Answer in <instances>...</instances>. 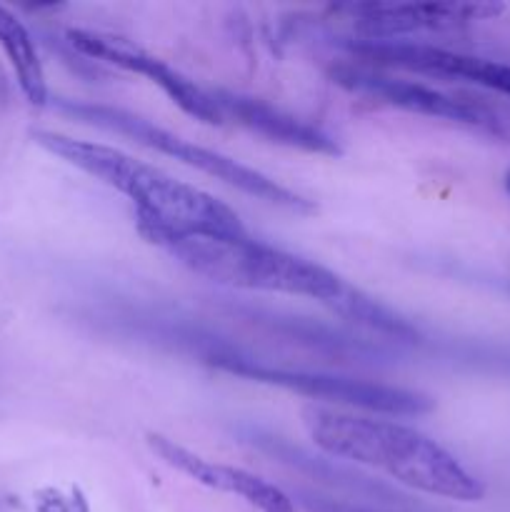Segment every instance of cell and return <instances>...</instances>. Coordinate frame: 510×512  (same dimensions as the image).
I'll return each instance as SVG.
<instances>
[{"label":"cell","instance_id":"9a60e30c","mask_svg":"<svg viewBox=\"0 0 510 512\" xmlns=\"http://www.w3.org/2000/svg\"><path fill=\"white\" fill-rule=\"evenodd\" d=\"M503 183H505V190H508V195H510V170H508V173H505Z\"/></svg>","mask_w":510,"mask_h":512},{"label":"cell","instance_id":"52a82bcc","mask_svg":"<svg viewBox=\"0 0 510 512\" xmlns=\"http://www.w3.org/2000/svg\"><path fill=\"white\" fill-rule=\"evenodd\" d=\"M333 78L335 83L353 90V93L380 100V103L393 105V108L408 110V113L453 120V123L473 125V128L498 130V118L485 105L475 103V100L458 98V95L443 93V90L430 88L425 83L393 78V75L378 73V70L353 63L338 65L333 70Z\"/></svg>","mask_w":510,"mask_h":512},{"label":"cell","instance_id":"5b68a950","mask_svg":"<svg viewBox=\"0 0 510 512\" xmlns=\"http://www.w3.org/2000/svg\"><path fill=\"white\" fill-rule=\"evenodd\" d=\"M210 363L228 375L253 380V383L275 385L305 398L328 400L345 408L363 410L365 415H388V418H418L433 410V400L415 390L398 385L375 383L363 378H345V375L313 373V370H293L265 365L260 360L243 358L238 353L210 355Z\"/></svg>","mask_w":510,"mask_h":512},{"label":"cell","instance_id":"6da1fadb","mask_svg":"<svg viewBox=\"0 0 510 512\" xmlns=\"http://www.w3.org/2000/svg\"><path fill=\"white\" fill-rule=\"evenodd\" d=\"M33 140L55 158L125 195L135 205L145 240L153 235H245L243 220L233 208L125 150L55 130H35Z\"/></svg>","mask_w":510,"mask_h":512},{"label":"cell","instance_id":"5bb4252c","mask_svg":"<svg viewBox=\"0 0 510 512\" xmlns=\"http://www.w3.org/2000/svg\"><path fill=\"white\" fill-rule=\"evenodd\" d=\"M310 508L315 512H363V510H353V508H343V505L328 503V500H318V503H310Z\"/></svg>","mask_w":510,"mask_h":512},{"label":"cell","instance_id":"8fae6325","mask_svg":"<svg viewBox=\"0 0 510 512\" xmlns=\"http://www.w3.org/2000/svg\"><path fill=\"white\" fill-rule=\"evenodd\" d=\"M210 93H213V100L218 103L223 118H235V123L253 130L255 135H263V138L288 145V148L305 150V153L340 155L338 140L318 125L305 123V120L295 118V115L285 113V110L275 108L265 100L228 93V90H210Z\"/></svg>","mask_w":510,"mask_h":512},{"label":"cell","instance_id":"277c9868","mask_svg":"<svg viewBox=\"0 0 510 512\" xmlns=\"http://www.w3.org/2000/svg\"><path fill=\"white\" fill-rule=\"evenodd\" d=\"M58 105L63 113L80 120V123L95 125V128H103L108 133L125 135V138L135 140V143L145 145L150 150H158L163 155H170V158L180 160L188 168L200 170L203 175H210V178L220 180V183L230 185V188L240 190V193L250 195V198H258L263 203L275 205V208L290 210V213H313V203L308 198L280 185L270 175L260 173V170L250 168V165L240 163V160L230 158V155L218 153V150L190 143V140L180 138V135L170 133V130L160 128V125L150 123V120L140 118V115L100 103L60 100Z\"/></svg>","mask_w":510,"mask_h":512},{"label":"cell","instance_id":"4fadbf2b","mask_svg":"<svg viewBox=\"0 0 510 512\" xmlns=\"http://www.w3.org/2000/svg\"><path fill=\"white\" fill-rule=\"evenodd\" d=\"M330 308L338 315H343V318L353 320V323L365 325V328L370 330H378V333L393 335V338H415V335H418V330H415L408 320L398 318L393 310H388L385 305H380L378 300L363 295L360 290L350 288V285Z\"/></svg>","mask_w":510,"mask_h":512},{"label":"cell","instance_id":"30bf717a","mask_svg":"<svg viewBox=\"0 0 510 512\" xmlns=\"http://www.w3.org/2000/svg\"><path fill=\"white\" fill-rule=\"evenodd\" d=\"M353 10V23L368 40H395L423 30H450L488 20L503 10L493 3H368Z\"/></svg>","mask_w":510,"mask_h":512},{"label":"cell","instance_id":"ba28073f","mask_svg":"<svg viewBox=\"0 0 510 512\" xmlns=\"http://www.w3.org/2000/svg\"><path fill=\"white\" fill-rule=\"evenodd\" d=\"M353 55L370 63L413 70V73L433 75V78L468 80L480 88L510 95V65L498 63V60L433 48V45L400 43V40H365L363 45H353Z\"/></svg>","mask_w":510,"mask_h":512},{"label":"cell","instance_id":"7c38bea8","mask_svg":"<svg viewBox=\"0 0 510 512\" xmlns=\"http://www.w3.org/2000/svg\"><path fill=\"white\" fill-rule=\"evenodd\" d=\"M0 50L8 58L25 100L35 108L48 103V80H45L38 45H35L30 30L20 23L18 15H13L3 5H0Z\"/></svg>","mask_w":510,"mask_h":512},{"label":"cell","instance_id":"9c48e42d","mask_svg":"<svg viewBox=\"0 0 510 512\" xmlns=\"http://www.w3.org/2000/svg\"><path fill=\"white\" fill-rule=\"evenodd\" d=\"M145 440H148V448L165 465L175 468L178 473L188 475L190 480H195L203 488L215 490V493L238 495V498H243L250 508H255L258 512H295L288 495L280 488H275L273 483H268L265 478H260V475L203 458V455L193 453L185 445L175 443V440L165 438L160 433H148Z\"/></svg>","mask_w":510,"mask_h":512},{"label":"cell","instance_id":"3957f363","mask_svg":"<svg viewBox=\"0 0 510 512\" xmlns=\"http://www.w3.org/2000/svg\"><path fill=\"white\" fill-rule=\"evenodd\" d=\"M195 275L218 285L293 295L333 305L348 283L308 258L245 235H153L148 238Z\"/></svg>","mask_w":510,"mask_h":512},{"label":"cell","instance_id":"8992f818","mask_svg":"<svg viewBox=\"0 0 510 512\" xmlns=\"http://www.w3.org/2000/svg\"><path fill=\"white\" fill-rule=\"evenodd\" d=\"M68 40L80 55H88V58L100 60V63L115 65V68H123L128 73H138L148 78L190 118L208 125H220L225 120L210 90L195 85L180 70L170 68L165 60L155 58V55H150L140 45L118 38V35L93 33V30H70Z\"/></svg>","mask_w":510,"mask_h":512},{"label":"cell","instance_id":"7a4b0ae2","mask_svg":"<svg viewBox=\"0 0 510 512\" xmlns=\"http://www.w3.org/2000/svg\"><path fill=\"white\" fill-rule=\"evenodd\" d=\"M303 425L315 448L330 458L380 470L410 490L458 503H478L485 495V485L438 440L395 418L305 408Z\"/></svg>","mask_w":510,"mask_h":512}]
</instances>
